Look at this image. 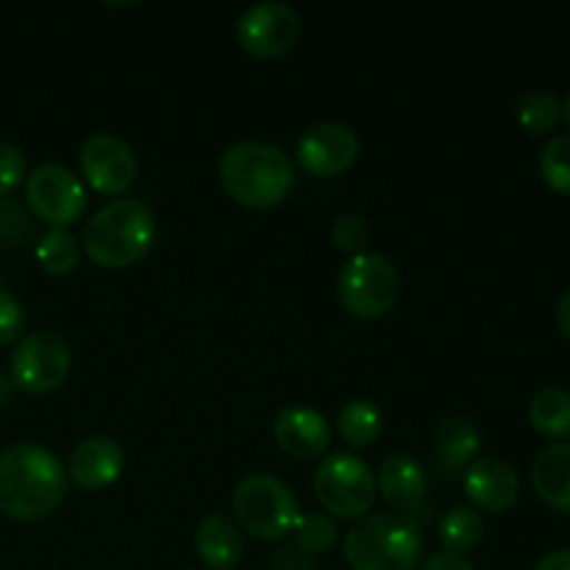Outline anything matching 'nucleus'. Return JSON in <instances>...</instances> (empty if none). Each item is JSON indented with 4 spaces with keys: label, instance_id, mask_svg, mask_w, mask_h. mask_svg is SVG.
<instances>
[{
    "label": "nucleus",
    "instance_id": "nucleus-1",
    "mask_svg": "<svg viewBox=\"0 0 570 570\" xmlns=\"http://www.w3.org/2000/svg\"><path fill=\"white\" fill-rule=\"evenodd\" d=\"M67 493V471L42 443H11L0 451V512L37 521L53 512Z\"/></svg>",
    "mask_w": 570,
    "mask_h": 570
},
{
    "label": "nucleus",
    "instance_id": "nucleus-2",
    "mask_svg": "<svg viewBox=\"0 0 570 570\" xmlns=\"http://www.w3.org/2000/svg\"><path fill=\"white\" fill-rule=\"evenodd\" d=\"M220 181L239 204L265 209L287 198L295 184V165L276 145L239 139L223 150Z\"/></svg>",
    "mask_w": 570,
    "mask_h": 570
},
{
    "label": "nucleus",
    "instance_id": "nucleus-3",
    "mask_svg": "<svg viewBox=\"0 0 570 570\" xmlns=\"http://www.w3.org/2000/svg\"><path fill=\"white\" fill-rule=\"evenodd\" d=\"M154 239V212L137 198L109 200L83 226V250L104 267H126L142 259Z\"/></svg>",
    "mask_w": 570,
    "mask_h": 570
},
{
    "label": "nucleus",
    "instance_id": "nucleus-4",
    "mask_svg": "<svg viewBox=\"0 0 570 570\" xmlns=\"http://www.w3.org/2000/svg\"><path fill=\"white\" fill-rule=\"evenodd\" d=\"M343 551L354 570H415L423 557V534L410 518L373 512L345 532Z\"/></svg>",
    "mask_w": 570,
    "mask_h": 570
},
{
    "label": "nucleus",
    "instance_id": "nucleus-5",
    "mask_svg": "<svg viewBox=\"0 0 570 570\" xmlns=\"http://www.w3.org/2000/svg\"><path fill=\"white\" fill-rule=\"evenodd\" d=\"M232 510L239 529L259 540L293 534L301 518V504L289 484L273 473H248L239 479L232 495Z\"/></svg>",
    "mask_w": 570,
    "mask_h": 570
},
{
    "label": "nucleus",
    "instance_id": "nucleus-6",
    "mask_svg": "<svg viewBox=\"0 0 570 570\" xmlns=\"http://www.w3.org/2000/svg\"><path fill=\"white\" fill-rule=\"evenodd\" d=\"M340 301L348 312L360 317H379L390 312L399 301L401 276L393 259L376 250L356 254L340 267L337 276Z\"/></svg>",
    "mask_w": 570,
    "mask_h": 570
},
{
    "label": "nucleus",
    "instance_id": "nucleus-7",
    "mask_svg": "<svg viewBox=\"0 0 570 570\" xmlns=\"http://www.w3.org/2000/svg\"><path fill=\"white\" fill-rule=\"evenodd\" d=\"M315 495L340 518H362L376 501L373 468L354 451H332L315 471Z\"/></svg>",
    "mask_w": 570,
    "mask_h": 570
},
{
    "label": "nucleus",
    "instance_id": "nucleus-8",
    "mask_svg": "<svg viewBox=\"0 0 570 570\" xmlns=\"http://www.w3.org/2000/svg\"><path fill=\"white\" fill-rule=\"evenodd\" d=\"M72 351L61 334L39 328L17 340L9 360V376L17 387L31 393H48L59 387L70 373Z\"/></svg>",
    "mask_w": 570,
    "mask_h": 570
},
{
    "label": "nucleus",
    "instance_id": "nucleus-9",
    "mask_svg": "<svg viewBox=\"0 0 570 570\" xmlns=\"http://www.w3.org/2000/svg\"><path fill=\"white\" fill-rule=\"evenodd\" d=\"M26 200L28 209L50 223V228H67L87 209V189L70 167L45 161L28 173Z\"/></svg>",
    "mask_w": 570,
    "mask_h": 570
},
{
    "label": "nucleus",
    "instance_id": "nucleus-10",
    "mask_svg": "<svg viewBox=\"0 0 570 570\" xmlns=\"http://www.w3.org/2000/svg\"><path fill=\"white\" fill-rule=\"evenodd\" d=\"M301 14L284 0L250 3L237 20V39L254 56H282L298 42Z\"/></svg>",
    "mask_w": 570,
    "mask_h": 570
},
{
    "label": "nucleus",
    "instance_id": "nucleus-11",
    "mask_svg": "<svg viewBox=\"0 0 570 570\" xmlns=\"http://www.w3.org/2000/svg\"><path fill=\"white\" fill-rule=\"evenodd\" d=\"M83 178L100 193H122L137 178V154L126 137L111 131L92 134L78 150Z\"/></svg>",
    "mask_w": 570,
    "mask_h": 570
},
{
    "label": "nucleus",
    "instance_id": "nucleus-12",
    "mask_svg": "<svg viewBox=\"0 0 570 570\" xmlns=\"http://www.w3.org/2000/svg\"><path fill=\"white\" fill-rule=\"evenodd\" d=\"M360 156V137L340 120H323L306 128L298 139V161L306 173L321 178L340 176Z\"/></svg>",
    "mask_w": 570,
    "mask_h": 570
},
{
    "label": "nucleus",
    "instance_id": "nucleus-13",
    "mask_svg": "<svg viewBox=\"0 0 570 570\" xmlns=\"http://www.w3.org/2000/svg\"><path fill=\"white\" fill-rule=\"evenodd\" d=\"M376 488L382 490L384 499L393 507L404 510V518L415 523L417 512L423 518L432 512V504L426 501V473L412 456L393 454L382 462L376 476ZM417 527V523H415Z\"/></svg>",
    "mask_w": 570,
    "mask_h": 570
},
{
    "label": "nucleus",
    "instance_id": "nucleus-14",
    "mask_svg": "<svg viewBox=\"0 0 570 570\" xmlns=\"http://www.w3.org/2000/svg\"><path fill=\"white\" fill-rule=\"evenodd\" d=\"M273 434H276V443L293 456H317L332 443V426L326 415L304 404L278 412L273 421Z\"/></svg>",
    "mask_w": 570,
    "mask_h": 570
},
{
    "label": "nucleus",
    "instance_id": "nucleus-15",
    "mask_svg": "<svg viewBox=\"0 0 570 570\" xmlns=\"http://www.w3.org/2000/svg\"><path fill=\"white\" fill-rule=\"evenodd\" d=\"M462 484H465L468 499L488 512L510 510L518 501V493H521V482H518V473L512 471V465L493 460V456L473 460L465 468Z\"/></svg>",
    "mask_w": 570,
    "mask_h": 570
},
{
    "label": "nucleus",
    "instance_id": "nucleus-16",
    "mask_svg": "<svg viewBox=\"0 0 570 570\" xmlns=\"http://www.w3.org/2000/svg\"><path fill=\"white\" fill-rule=\"evenodd\" d=\"M122 462H126V454H122L120 443L115 438H109V434H92V438H83L72 449L67 471H70L72 482L78 488L98 490L120 476Z\"/></svg>",
    "mask_w": 570,
    "mask_h": 570
},
{
    "label": "nucleus",
    "instance_id": "nucleus-17",
    "mask_svg": "<svg viewBox=\"0 0 570 570\" xmlns=\"http://www.w3.org/2000/svg\"><path fill=\"white\" fill-rule=\"evenodd\" d=\"M195 549L198 557L215 570H232L243 557V532L232 515L209 512L195 527Z\"/></svg>",
    "mask_w": 570,
    "mask_h": 570
},
{
    "label": "nucleus",
    "instance_id": "nucleus-18",
    "mask_svg": "<svg viewBox=\"0 0 570 570\" xmlns=\"http://www.w3.org/2000/svg\"><path fill=\"white\" fill-rule=\"evenodd\" d=\"M532 482L546 504L570 512V443L546 445L534 456Z\"/></svg>",
    "mask_w": 570,
    "mask_h": 570
},
{
    "label": "nucleus",
    "instance_id": "nucleus-19",
    "mask_svg": "<svg viewBox=\"0 0 570 570\" xmlns=\"http://www.w3.org/2000/svg\"><path fill=\"white\" fill-rule=\"evenodd\" d=\"M482 445V432L468 415H449L434 432V449L449 471H462L473 462Z\"/></svg>",
    "mask_w": 570,
    "mask_h": 570
},
{
    "label": "nucleus",
    "instance_id": "nucleus-20",
    "mask_svg": "<svg viewBox=\"0 0 570 570\" xmlns=\"http://www.w3.org/2000/svg\"><path fill=\"white\" fill-rule=\"evenodd\" d=\"M529 421L540 434L551 440L570 438V393L560 387H546L529 404Z\"/></svg>",
    "mask_w": 570,
    "mask_h": 570
},
{
    "label": "nucleus",
    "instance_id": "nucleus-21",
    "mask_svg": "<svg viewBox=\"0 0 570 570\" xmlns=\"http://www.w3.org/2000/svg\"><path fill=\"white\" fill-rule=\"evenodd\" d=\"M440 543L445 551L454 554H465V551L476 549L484 538V518L479 515L473 507H451L443 518H440Z\"/></svg>",
    "mask_w": 570,
    "mask_h": 570
},
{
    "label": "nucleus",
    "instance_id": "nucleus-22",
    "mask_svg": "<svg viewBox=\"0 0 570 570\" xmlns=\"http://www.w3.org/2000/svg\"><path fill=\"white\" fill-rule=\"evenodd\" d=\"M340 434L348 445L362 449V445H371L373 440L382 434V412L373 401L367 399H354L340 410Z\"/></svg>",
    "mask_w": 570,
    "mask_h": 570
},
{
    "label": "nucleus",
    "instance_id": "nucleus-23",
    "mask_svg": "<svg viewBox=\"0 0 570 570\" xmlns=\"http://www.w3.org/2000/svg\"><path fill=\"white\" fill-rule=\"evenodd\" d=\"M515 115L529 134H546L560 126L562 100L551 89H527L518 98Z\"/></svg>",
    "mask_w": 570,
    "mask_h": 570
},
{
    "label": "nucleus",
    "instance_id": "nucleus-24",
    "mask_svg": "<svg viewBox=\"0 0 570 570\" xmlns=\"http://www.w3.org/2000/svg\"><path fill=\"white\" fill-rule=\"evenodd\" d=\"M81 256V245L70 228H48L42 237L37 239V259L53 276H65L78 265Z\"/></svg>",
    "mask_w": 570,
    "mask_h": 570
},
{
    "label": "nucleus",
    "instance_id": "nucleus-25",
    "mask_svg": "<svg viewBox=\"0 0 570 570\" xmlns=\"http://www.w3.org/2000/svg\"><path fill=\"white\" fill-rule=\"evenodd\" d=\"M33 234H37V226H33L28 204L11 198V195H3L0 198V245L20 250L33 243Z\"/></svg>",
    "mask_w": 570,
    "mask_h": 570
},
{
    "label": "nucleus",
    "instance_id": "nucleus-26",
    "mask_svg": "<svg viewBox=\"0 0 570 570\" xmlns=\"http://www.w3.org/2000/svg\"><path fill=\"white\" fill-rule=\"evenodd\" d=\"M295 543L306 551V554H323L332 549L337 540V523L328 518V512H301L298 523L293 529Z\"/></svg>",
    "mask_w": 570,
    "mask_h": 570
},
{
    "label": "nucleus",
    "instance_id": "nucleus-27",
    "mask_svg": "<svg viewBox=\"0 0 570 570\" xmlns=\"http://www.w3.org/2000/svg\"><path fill=\"white\" fill-rule=\"evenodd\" d=\"M540 173L554 193L570 195V137H554L543 145Z\"/></svg>",
    "mask_w": 570,
    "mask_h": 570
},
{
    "label": "nucleus",
    "instance_id": "nucleus-28",
    "mask_svg": "<svg viewBox=\"0 0 570 570\" xmlns=\"http://www.w3.org/2000/svg\"><path fill=\"white\" fill-rule=\"evenodd\" d=\"M371 226H367L365 217L354 215V212H345L337 220L332 223V239L340 250H345L348 256L365 254L367 245H371Z\"/></svg>",
    "mask_w": 570,
    "mask_h": 570
},
{
    "label": "nucleus",
    "instance_id": "nucleus-29",
    "mask_svg": "<svg viewBox=\"0 0 570 570\" xmlns=\"http://www.w3.org/2000/svg\"><path fill=\"white\" fill-rule=\"evenodd\" d=\"M26 334V309L9 289H0V343H17Z\"/></svg>",
    "mask_w": 570,
    "mask_h": 570
},
{
    "label": "nucleus",
    "instance_id": "nucleus-30",
    "mask_svg": "<svg viewBox=\"0 0 570 570\" xmlns=\"http://www.w3.org/2000/svg\"><path fill=\"white\" fill-rule=\"evenodd\" d=\"M26 178V154L14 142H0V198Z\"/></svg>",
    "mask_w": 570,
    "mask_h": 570
},
{
    "label": "nucleus",
    "instance_id": "nucleus-31",
    "mask_svg": "<svg viewBox=\"0 0 570 570\" xmlns=\"http://www.w3.org/2000/svg\"><path fill=\"white\" fill-rule=\"evenodd\" d=\"M271 570H315V557L306 554L295 540H289L282 549L273 551Z\"/></svg>",
    "mask_w": 570,
    "mask_h": 570
},
{
    "label": "nucleus",
    "instance_id": "nucleus-32",
    "mask_svg": "<svg viewBox=\"0 0 570 570\" xmlns=\"http://www.w3.org/2000/svg\"><path fill=\"white\" fill-rule=\"evenodd\" d=\"M421 570H476L473 562L465 554H454V551H434L432 557H426Z\"/></svg>",
    "mask_w": 570,
    "mask_h": 570
},
{
    "label": "nucleus",
    "instance_id": "nucleus-33",
    "mask_svg": "<svg viewBox=\"0 0 570 570\" xmlns=\"http://www.w3.org/2000/svg\"><path fill=\"white\" fill-rule=\"evenodd\" d=\"M534 570H570V549L551 551V554L540 557V562Z\"/></svg>",
    "mask_w": 570,
    "mask_h": 570
},
{
    "label": "nucleus",
    "instance_id": "nucleus-34",
    "mask_svg": "<svg viewBox=\"0 0 570 570\" xmlns=\"http://www.w3.org/2000/svg\"><path fill=\"white\" fill-rule=\"evenodd\" d=\"M557 326H560V332L566 337H570V289L562 295L560 304H557Z\"/></svg>",
    "mask_w": 570,
    "mask_h": 570
},
{
    "label": "nucleus",
    "instance_id": "nucleus-35",
    "mask_svg": "<svg viewBox=\"0 0 570 570\" xmlns=\"http://www.w3.org/2000/svg\"><path fill=\"white\" fill-rule=\"evenodd\" d=\"M11 395H14V382H11V376L0 373V406L9 404Z\"/></svg>",
    "mask_w": 570,
    "mask_h": 570
},
{
    "label": "nucleus",
    "instance_id": "nucleus-36",
    "mask_svg": "<svg viewBox=\"0 0 570 570\" xmlns=\"http://www.w3.org/2000/svg\"><path fill=\"white\" fill-rule=\"evenodd\" d=\"M562 117H566V120H568V126H570V92H568L566 104H562Z\"/></svg>",
    "mask_w": 570,
    "mask_h": 570
},
{
    "label": "nucleus",
    "instance_id": "nucleus-37",
    "mask_svg": "<svg viewBox=\"0 0 570 570\" xmlns=\"http://www.w3.org/2000/svg\"><path fill=\"white\" fill-rule=\"evenodd\" d=\"M189 570H195V568H189Z\"/></svg>",
    "mask_w": 570,
    "mask_h": 570
}]
</instances>
